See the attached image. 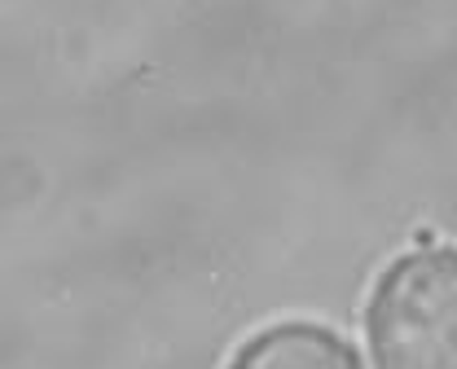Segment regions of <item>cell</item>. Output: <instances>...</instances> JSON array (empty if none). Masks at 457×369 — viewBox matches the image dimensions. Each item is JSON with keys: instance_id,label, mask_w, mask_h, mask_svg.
<instances>
[{"instance_id": "cell-1", "label": "cell", "mask_w": 457, "mask_h": 369, "mask_svg": "<svg viewBox=\"0 0 457 369\" xmlns=\"http://www.w3.org/2000/svg\"><path fill=\"white\" fill-rule=\"evenodd\" d=\"M374 369H457V246L400 255L370 299Z\"/></svg>"}, {"instance_id": "cell-2", "label": "cell", "mask_w": 457, "mask_h": 369, "mask_svg": "<svg viewBox=\"0 0 457 369\" xmlns=\"http://www.w3.org/2000/svg\"><path fill=\"white\" fill-rule=\"evenodd\" d=\"M228 369H361V361L339 334L290 321L255 334Z\"/></svg>"}]
</instances>
